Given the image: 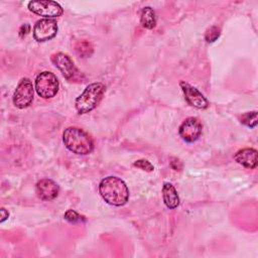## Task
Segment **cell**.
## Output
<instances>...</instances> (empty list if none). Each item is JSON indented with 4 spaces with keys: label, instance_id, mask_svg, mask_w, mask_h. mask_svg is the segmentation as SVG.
<instances>
[{
    "label": "cell",
    "instance_id": "1",
    "mask_svg": "<svg viewBox=\"0 0 258 258\" xmlns=\"http://www.w3.org/2000/svg\"><path fill=\"white\" fill-rule=\"evenodd\" d=\"M99 192L107 204L115 207L124 206L129 200L128 186L117 176L103 178L99 184Z\"/></svg>",
    "mask_w": 258,
    "mask_h": 258
},
{
    "label": "cell",
    "instance_id": "6",
    "mask_svg": "<svg viewBox=\"0 0 258 258\" xmlns=\"http://www.w3.org/2000/svg\"><path fill=\"white\" fill-rule=\"evenodd\" d=\"M33 100V86L28 78H23L18 83L13 94V104L19 109L28 107Z\"/></svg>",
    "mask_w": 258,
    "mask_h": 258
},
{
    "label": "cell",
    "instance_id": "10",
    "mask_svg": "<svg viewBox=\"0 0 258 258\" xmlns=\"http://www.w3.org/2000/svg\"><path fill=\"white\" fill-rule=\"evenodd\" d=\"M180 88L184 94L185 101L192 107L198 109H206L209 105L205 96L195 87L185 82H180Z\"/></svg>",
    "mask_w": 258,
    "mask_h": 258
},
{
    "label": "cell",
    "instance_id": "19",
    "mask_svg": "<svg viewBox=\"0 0 258 258\" xmlns=\"http://www.w3.org/2000/svg\"><path fill=\"white\" fill-rule=\"evenodd\" d=\"M84 45H85V41L80 42L79 45H77V51L80 53V55H83V56L85 57V56L91 54V52H89V50H90V51H93V48H92V46H91L90 43H88L86 47H85Z\"/></svg>",
    "mask_w": 258,
    "mask_h": 258
},
{
    "label": "cell",
    "instance_id": "17",
    "mask_svg": "<svg viewBox=\"0 0 258 258\" xmlns=\"http://www.w3.org/2000/svg\"><path fill=\"white\" fill-rule=\"evenodd\" d=\"M219 36H220V29L217 26H212L207 30L205 34V39L208 42H214L215 40H217Z\"/></svg>",
    "mask_w": 258,
    "mask_h": 258
},
{
    "label": "cell",
    "instance_id": "8",
    "mask_svg": "<svg viewBox=\"0 0 258 258\" xmlns=\"http://www.w3.org/2000/svg\"><path fill=\"white\" fill-rule=\"evenodd\" d=\"M57 33V23L54 19L43 18L38 20L33 27V37L38 42L50 40Z\"/></svg>",
    "mask_w": 258,
    "mask_h": 258
},
{
    "label": "cell",
    "instance_id": "11",
    "mask_svg": "<svg viewBox=\"0 0 258 258\" xmlns=\"http://www.w3.org/2000/svg\"><path fill=\"white\" fill-rule=\"evenodd\" d=\"M35 189L38 198L43 201H51L55 199L59 191L58 184L49 178L38 180L35 185Z\"/></svg>",
    "mask_w": 258,
    "mask_h": 258
},
{
    "label": "cell",
    "instance_id": "21",
    "mask_svg": "<svg viewBox=\"0 0 258 258\" xmlns=\"http://www.w3.org/2000/svg\"><path fill=\"white\" fill-rule=\"evenodd\" d=\"M1 219H0V222L3 223L8 217H9V213L4 209V208H1Z\"/></svg>",
    "mask_w": 258,
    "mask_h": 258
},
{
    "label": "cell",
    "instance_id": "15",
    "mask_svg": "<svg viewBox=\"0 0 258 258\" xmlns=\"http://www.w3.org/2000/svg\"><path fill=\"white\" fill-rule=\"evenodd\" d=\"M241 123L251 128L255 127L257 125V111L243 114L241 117Z\"/></svg>",
    "mask_w": 258,
    "mask_h": 258
},
{
    "label": "cell",
    "instance_id": "18",
    "mask_svg": "<svg viewBox=\"0 0 258 258\" xmlns=\"http://www.w3.org/2000/svg\"><path fill=\"white\" fill-rule=\"evenodd\" d=\"M134 166L138 167V168H141L142 170H145V171H152L154 169L153 165L146 159H139V160H136L134 163H133Z\"/></svg>",
    "mask_w": 258,
    "mask_h": 258
},
{
    "label": "cell",
    "instance_id": "7",
    "mask_svg": "<svg viewBox=\"0 0 258 258\" xmlns=\"http://www.w3.org/2000/svg\"><path fill=\"white\" fill-rule=\"evenodd\" d=\"M51 61L69 81H75L80 77V72L71 57L63 52H56L51 55Z\"/></svg>",
    "mask_w": 258,
    "mask_h": 258
},
{
    "label": "cell",
    "instance_id": "5",
    "mask_svg": "<svg viewBox=\"0 0 258 258\" xmlns=\"http://www.w3.org/2000/svg\"><path fill=\"white\" fill-rule=\"evenodd\" d=\"M27 6L31 12L40 15L44 18L53 19L54 17L60 16L63 12L62 7L57 2L50 0L29 1Z\"/></svg>",
    "mask_w": 258,
    "mask_h": 258
},
{
    "label": "cell",
    "instance_id": "13",
    "mask_svg": "<svg viewBox=\"0 0 258 258\" xmlns=\"http://www.w3.org/2000/svg\"><path fill=\"white\" fill-rule=\"evenodd\" d=\"M162 198L164 205L168 209H175L179 205V197L177 191L175 187L169 182H164L162 186Z\"/></svg>",
    "mask_w": 258,
    "mask_h": 258
},
{
    "label": "cell",
    "instance_id": "3",
    "mask_svg": "<svg viewBox=\"0 0 258 258\" xmlns=\"http://www.w3.org/2000/svg\"><path fill=\"white\" fill-rule=\"evenodd\" d=\"M106 87L102 83H93L86 87L84 92L76 99L75 107L79 114H86L94 110L102 100Z\"/></svg>",
    "mask_w": 258,
    "mask_h": 258
},
{
    "label": "cell",
    "instance_id": "12",
    "mask_svg": "<svg viewBox=\"0 0 258 258\" xmlns=\"http://www.w3.org/2000/svg\"><path fill=\"white\" fill-rule=\"evenodd\" d=\"M257 154V150L254 148H243L237 151L234 158L239 164L247 168L253 169L256 168L258 164Z\"/></svg>",
    "mask_w": 258,
    "mask_h": 258
},
{
    "label": "cell",
    "instance_id": "16",
    "mask_svg": "<svg viewBox=\"0 0 258 258\" xmlns=\"http://www.w3.org/2000/svg\"><path fill=\"white\" fill-rule=\"evenodd\" d=\"M64 220H67L68 222L72 223V224H76V223H80L82 221H85V218L81 215H79L76 211L74 210H68L64 215H63Z\"/></svg>",
    "mask_w": 258,
    "mask_h": 258
},
{
    "label": "cell",
    "instance_id": "2",
    "mask_svg": "<svg viewBox=\"0 0 258 258\" xmlns=\"http://www.w3.org/2000/svg\"><path fill=\"white\" fill-rule=\"evenodd\" d=\"M62 141L66 147L76 154L86 155L94 149L93 138L79 127L67 128L62 134Z\"/></svg>",
    "mask_w": 258,
    "mask_h": 258
},
{
    "label": "cell",
    "instance_id": "20",
    "mask_svg": "<svg viewBox=\"0 0 258 258\" xmlns=\"http://www.w3.org/2000/svg\"><path fill=\"white\" fill-rule=\"evenodd\" d=\"M170 163H175V165H172V166H171L174 170H181V168H182V163H181V161H180L179 159L172 157Z\"/></svg>",
    "mask_w": 258,
    "mask_h": 258
},
{
    "label": "cell",
    "instance_id": "14",
    "mask_svg": "<svg viewBox=\"0 0 258 258\" xmlns=\"http://www.w3.org/2000/svg\"><path fill=\"white\" fill-rule=\"evenodd\" d=\"M140 22H141V25L144 28L152 29V28L155 27V25H156V16H155L154 10L151 7L146 6L142 9Z\"/></svg>",
    "mask_w": 258,
    "mask_h": 258
},
{
    "label": "cell",
    "instance_id": "4",
    "mask_svg": "<svg viewBox=\"0 0 258 258\" xmlns=\"http://www.w3.org/2000/svg\"><path fill=\"white\" fill-rule=\"evenodd\" d=\"M35 91L43 99H50L58 92V80L56 76L48 71L39 73L35 78Z\"/></svg>",
    "mask_w": 258,
    "mask_h": 258
},
{
    "label": "cell",
    "instance_id": "9",
    "mask_svg": "<svg viewBox=\"0 0 258 258\" xmlns=\"http://www.w3.org/2000/svg\"><path fill=\"white\" fill-rule=\"evenodd\" d=\"M203 126L201 121L196 117L186 118L179 126L178 133L180 137L186 142H195L202 135Z\"/></svg>",
    "mask_w": 258,
    "mask_h": 258
}]
</instances>
